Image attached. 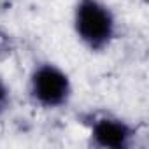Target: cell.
Wrapping results in <instances>:
<instances>
[{
	"label": "cell",
	"instance_id": "1",
	"mask_svg": "<svg viewBox=\"0 0 149 149\" xmlns=\"http://www.w3.org/2000/svg\"><path fill=\"white\" fill-rule=\"evenodd\" d=\"M74 30L86 47L102 51L116 35V18L100 0H79L74 9Z\"/></svg>",
	"mask_w": 149,
	"mask_h": 149
},
{
	"label": "cell",
	"instance_id": "2",
	"mask_svg": "<svg viewBox=\"0 0 149 149\" xmlns=\"http://www.w3.org/2000/svg\"><path fill=\"white\" fill-rule=\"evenodd\" d=\"M30 93L42 107L56 109L68 102L72 95V84L68 76L60 67L53 63H42L32 72Z\"/></svg>",
	"mask_w": 149,
	"mask_h": 149
},
{
	"label": "cell",
	"instance_id": "3",
	"mask_svg": "<svg viewBox=\"0 0 149 149\" xmlns=\"http://www.w3.org/2000/svg\"><path fill=\"white\" fill-rule=\"evenodd\" d=\"M133 135V128L119 118L102 116L91 125V139L98 147L104 149H125L130 146Z\"/></svg>",
	"mask_w": 149,
	"mask_h": 149
},
{
	"label": "cell",
	"instance_id": "4",
	"mask_svg": "<svg viewBox=\"0 0 149 149\" xmlns=\"http://www.w3.org/2000/svg\"><path fill=\"white\" fill-rule=\"evenodd\" d=\"M9 104V88L4 83V79L0 77V112H4Z\"/></svg>",
	"mask_w": 149,
	"mask_h": 149
}]
</instances>
